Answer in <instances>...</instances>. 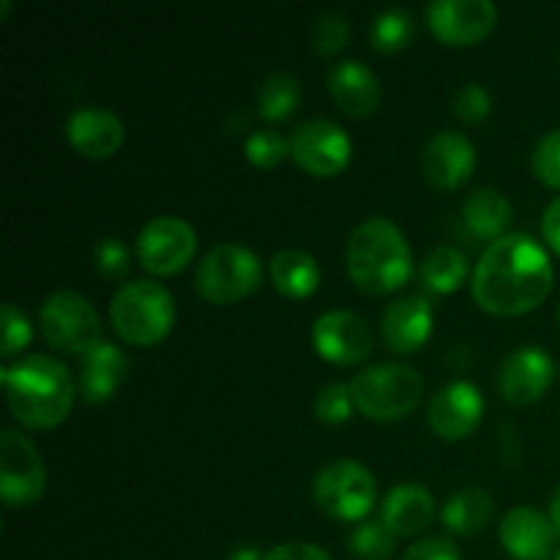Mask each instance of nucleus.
<instances>
[{"mask_svg":"<svg viewBox=\"0 0 560 560\" xmlns=\"http://www.w3.org/2000/svg\"><path fill=\"white\" fill-rule=\"evenodd\" d=\"M552 279L556 273L545 246L528 233H506L476 262L470 290L485 312L514 317L536 310L550 295Z\"/></svg>","mask_w":560,"mask_h":560,"instance_id":"obj_1","label":"nucleus"},{"mask_svg":"<svg viewBox=\"0 0 560 560\" xmlns=\"http://www.w3.org/2000/svg\"><path fill=\"white\" fill-rule=\"evenodd\" d=\"M5 402L14 419L31 430H52L69 416L77 386L69 370L49 355H25L3 370Z\"/></svg>","mask_w":560,"mask_h":560,"instance_id":"obj_2","label":"nucleus"},{"mask_svg":"<svg viewBox=\"0 0 560 560\" xmlns=\"http://www.w3.org/2000/svg\"><path fill=\"white\" fill-rule=\"evenodd\" d=\"M348 273L364 293L388 295L413 277V252L402 230L386 217L364 219L350 233Z\"/></svg>","mask_w":560,"mask_h":560,"instance_id":"obj_3","label":"nucleus"},{"mask_svg":"<svg viewBox=\"0 0 560 560\" xmlns=\"http://www.w3.org/2000/svg\"><path fill=\"white\" fill-rule=\"evenodd\" d=\"M109 320L115 334L137 348L162 342L175 320V301L162 284L151 279H135L113 295Z\"/></svg>","mask_w":560,"mask_h":560,"instance_id":"obj_4","label":"nucleus"},{"mask_svg":"<svg viewBox=\"0 0 560 560\" xmlns=\"http://www.w3.org/2000/svg\"><path fill=\"white\" fill-rule=\"evenodd\" d=\"M350 394L366 419H405L424 394V377L408 364H375L353 377Z\"/></svg>","mask_w":560,"mask_h":560,"instance_id":"obj_5","label":"nucleus"},{"mask_svg":"<svg viewBox=\"0 0 560 560\" xmlns=\"http://www.w3.org/2000/svg\"><path fill=\"white\" fill-rule=\"evenodd\" d=\"M262 266L255 252L235 241H224L202 255L195 273V288L211 304H233L255 293L260 284Z\"/></svg>","mask_w":560,"mask_h":560,"instance_id":"obj_6","label":"nucleus"},{"mask_svg":"<svg viewBox=\"0 0 560 560\" xmlns=\"http://www.w3.org/2000/svg\"><path fill=\"white\" fill-rule=\"evenodd\" d=\"M312 498L328 517L345 520V523H364L377 498L375 476L355 459H337L315 476Z\"/></svg>","mask_w":560,"mask_h":560,"instance_id":"obj_7","label":"nucleus"},{"mask_svg":"<svg viewBox=\"0 0 560 560\" xmlns=\"http://www.w3.org/2000/svg\"><path fill=\"white\" fill-rule=\"evenodd\" d=\"M42 334L55 350L85 355L102 345V320L85 295L58 290L42 306Z\"/></svg>","mask_w":560,"mask_h":560,"instance_id":"obj_8","label":"nucleus"},{"mask_svg":"<svg viewBox=\"0 0 560 560\" xmlns=\"http://www.w3.org/2000/svg\"><path fill=\"white\" fill-rule=\"evenodd\" d=\"M353 142L348 131L328 118H310L290 135V156L301 170L317 178H331L350 164Z\"/></svg>","mask_w":560,"mask_h":560,"instance_id":"obj_9","label":"nucleus"},{"mask_svg":"<svg viewBox=\"0 0 560 560\" xmlns=\"http://www.w3.org/2000/svg\"><path fill=\"white\" fill-rule=\"evenodd\" d=\"M47 490L42 454L25 435L0 432V495L5 506H33Z\"/></svg>","mask_w":560,"mask_h":560,"instance_id":"obj_10","label":"nucleus"},{"mask_svg":"<svg viewBox=\"0 0 560 560\" xmlns=\"http://www.w3.org/2000/svg\"><path fill=\"white\" fill-rule=\"evenodd\" d=\"M197 235L180 217H156L137 235V257L142 268L156 277H170L195 257Z\"/></svg>","mask_w":560,"mask_h":560,"instance_id":"obj_11","label":"nucleus"},{"mask_svg":"<svg viewBox=\"0 0 560 560\" xmlns=\"http://www.w3.org/2000/svg\"><path fill=\"white\" fill-rule=\"evenodd\" d=\"M427 22L438 42L448 47H468L495 27L498 9L490 0H435L427 9Z\"/></svg>","mask_w":560,"mask_h":560,"instance_id":"obj_12","label":"nucleus"},{"mask_svg":"<svg viewBox=\"0 0 560 560\" xmlns=\"http://www.w3.org/2000/svg\"><path fill=\"white\" fill-rule=\"evenodd\" d=\"M312 342L331 364H359L372 353V331L364 317L350 310L323 312L312 326Z\"/></svg>","mask_w":560,"mask_h":560,"instance_id":"obj_13","label":"nucleus"},{"mask_svg":"<svg viewBox=\"0 0 560 560\" xmlns=\"http://www.w3.org/2000/svg\"><path fill=\"white\" fill-rule=\"evenodd\" d=\"M556 364L539 345L514 348L498 366V392L512 405H530L550 388Z\"/></svg>","mask_w":560,"mask_h":560,"instance_id":"obj_14","label":"nucleus"},{"mask_svg":"<svg viewBox=\"0 0 560 560\" xmlns=\"http://www.w3.org/2000/svg\"><path fill=\"white\" fill-rule=\"evenodd\" d=\"M481 413H485V397L468 381H454L443 386L432 397L430 410H427L432 432L441 435L443 441H463V438H468L479 427Z\"/></svg>","mask_w":560,"mask_h":560,"instance_id":"obj_15","label":"nucleus"},{"mask_svg":"<svg viewBox=\"0 0 560 560\" xmlns=\"http://www.w3.org/2000/svg\"><path fill=\"white\" fill-rule=\"evenodd\" d=\"M476 167V148L463 131L443 129L427 140L421 151V170L427 180L441 189H457Z\"/></svg>","mask_w":560,"mask_h":560,"instance_id":"obj_16","label":"nucleus"},{"mask_svg":"<svg viewBox=\"0 0 560 560\" xmlns=\"http://www.w3.org/2000/svg\"><path fill=\"white\" fill-rule=\"evenodd\" d=\"M66 137L88 159H107L124 145V124L118 115L98 104L77 107L66 120Z\"/></svg>","mask_w":560,"mask_h":560,"instance_id":"obj_17","label":"nucleus"},{"mask_svg":"<svg viewBox=\"0 0 560 560\" xmlns=\"http://www.w3.org/2000/svg\"><path fill=\"white\" fill-rule=\"evenodd\" d=\"M498 536L509 556L517 560H547L556 547L558 530L547 514L530 506H517L503 517Z\"/></svg>","mask_w":560,"mask_h":560,"instance_id":"obj_18","label":"nucleus"},{"mask_svg":"<svg viewBox=\"0 0 560 560\" xmlns=\"http://www.w3.org/2000/svg\"><path fill=\"white\" fill-rule=\"evenodd\" d=\"M381 331L394 353H416L432 334V304L424 295H405L386 306Z\"/></svg>","mask_w":560,"mask_h":560,"instance_id":"obj_19","label":"nucleus"},{"mask_svg":"<svg viewBox=\"0 0 560 560\" xmlns=\"http://www.w3.org/2000/svg\"><path fill=\"white\" fill-rule=\"evenodd\" d=\"M328 93L348 115H372L381 107V80L361 60H339L328 71Z\"/></svg>","mask_w":560,"mask_h":560,"instance_id":"obj_20","label":"nucleus"},{"mask_svg":"<svg viewBox=\"0 0 560 560\" xmlns=\"http://www.w3.org/2000/svg\"><path fill=\"white\" fill-rule=\"evenodd\" d=\"M124 377H126L124 350L113 342H102L82 355L77 394L91 405L109 402V399L118 394Z\"/></svg>","mask_w":560,"mask_h":560,"instance_id":"obj_21","label":"nucleus"},{"mask_svg":"<svg viewBox=\"0 0 560 560\" xmlns=\"http://www.w3.org/2000/svg\"><path fill=\"white\" fill-rule=\"evenodd\" d=\"M435 517V498L427 487L399 485L386 492L381 506V520L394 536H416Z\"/></svg>","mask_w":560,"mask_h":560,"instance_id":"obj_22","label":"nucleus"},{"mask_svg":"<svg viewBox=\"0 0 560 560\" xmlns=\"http://www.w3.org/2000/svg\"><path fill=\"white\" fill-rule=\"evenodd\" d=\"M463 222L468 228L470 235L481 241H498L503 238V230L512 222V202L506 200V195L498 189H476L470 191L468 200L463 206Z\"/></svg>","mask_w":560,"mask_h":560,"instance_id":"obj_23","label":"nucleus"},{"mask_svg":"<svg viewBox=\"0 0 560 560\" xmlns=\"http://www.w3.org/2000/svg\"><path fill=\"white\" fill-rule=\"evenodd\" d=\"M273 288L288 299H306L320 284V268L310 252L301 249H282L268 262Z\"/></svg>","mask_w":560,"mask_h":560,"instance_id":"obj_24","label":"nucleus"},{"mask_svg":"<svg viewBox=\"0 0 560 560\" xmlns=\"http://www.w3.org/2000/svg\"><path fill=\"white\" fill-rule=\"evenodd\" d=\"M492 517V495L485 487H465L443 503L441 520L452 534H479Z\"/></svg>","mask_w":560,"mask_h":560,"instance_id":"obj_25","label":"nucleus"},{"mask_svg":"<svg viewBox=\"0 0 560 560\" xmlns=\"http://www.w3.org/2000/svg\"><path fill=\"white\" fill-rule=\"evenodd\" d=\"M465 277H468V257L457 246H435L419 262V279L430 293H454L465 282Z\"/></svg>","mask_w":560,"mask_h":560,"instance_id":"obj_26","label":"nucleus"},{"mask_svg":"<svg viewBox=\"0 0 560 560\" xmlns=\"http://www.w3.org/2000/svg\"><path fill=\"white\" fill-rule=\"evenodd\" d=\"M301 104V82L290 71H273L257 85L255 107L266 120H284Z\"/></svg>","mask_w":560,"mask_h":560,"instance_id":"obj_27","label":"nucleus"},{"mask_svg":"<svg viewBox=\"0 0 560 560\" xmlns=\"http://www.w3.org/2000/svg\"><path fill=\"white\" fill-rule=\"evenodd\" d=\"M348 550L355 560H388L394 556V534L383 520H364L350 530Z\"/></svg>","mask_w":560,"mask_h":560,"instance_id":"obj_28","label":"nucleus"},{"mask_svg":"<svg viewBox=\"0 0 560 560\" xmlns=\"http://www.w3.org/2000/svg\"><path fill=\"white\" fill-rule=\"evenodd\" d=\"M370 38L381 52H399L413 38V20L405 9H386L372 22Z\"/></svg>","mask_w":560,"mask_h":560,"instance_id":"obj_29","label":"nucleus"},{"mask_svg":"<svg viewBox=\"0 0 560 560\" xmlns=\"http://www.w3.org/2000/svg\"><path fill=\"white\" fill-rule=\"evenodd\" d=\"M244 151L255 167L271 170L290 153V140H284L277 129H257L246 137Z\"/></svg>","mask_w":560,"mask_h":560,"instance_id":"obj_30","label":"nucleus"},{"mask_svg":"<svg viewBox=\"0 0 560 560\" xmlns=\"http://www.w3.org/2000/svg\"><path fill=\"white\" fill-rule=\"evenodd\" d=\"M350 410H353V394L345 383H326L315 394V416L323 424H342L350 419Z\"/></svg>","mask_w":560,"mask_h":560,"instance_id":"obj_31","label":"nucleus"},{"mask_svg":"<svg viewBox=\"0 0 560 560\" xmlns=\"http://www.w3.org/2000/svg\"><path fill=\"white\" fill-rule=\"evenodd\" d=\"M530 164L541 184L560 189V129H552L550 135L541 137L539 145L534 148Z\"/></svg>","mask_w":560,"mask_h":560,"instance_id":"obj_32","label":"nucleus"},{"mask_svg":"<svg viewBox=\"0 0 560 560\" xmlns=\"http://www.w3.org/2000/svg\"><path fill=\"white\" fill-rule=\"evenodd\" d=\"M350 25L345 16L339 14H323L317 16L315 27H312V44L320 55H334L348 44Z\"/></svg>","mask_w":560,"mask_h":560,"instance_id":"obj_33","label":"nucleus"},{"mask_svg":"<svg viewBox=\"0 0 560 560\" xmlns=\"http://www.w3.org/2000/svg\"><path fill=\"white\" fill-rule=\"evenodd\" d=\"M490 109L492 96L487 91V85H481V82H468V85H463L454 93V113H457V118L468 120V124L485 120L490 115Z\"/></svg>","mask_w":560,"mask_h":560,"instance_id":"obj_34","label":"nucleus"},{"mask_svg":"<svg viewBox=\"0 0 560 560\" xmlns=\"http://www.w3.org/2000/svg\"><path fill=\"white\" fill-rule=\"evenodd\" d=\"M3 348H0V355L3 359H11V355L20 353L27 342H31L33 331H31V323L27 317L22 315V310L11 301L3 304Z\"/></svg>","mask_w":560,"mask_h":560,"instance_id":"obj_35","label":"nucleus"},{"mask_svg":"<svg viewBox=\"0 0 560 560\" xmlns=\"http://www.w3.org/2000/svg\"><path fill=\"white\" fill-rule=\"evenodd\" d=\"M93 262L102 277L118 279L129 271V246L120 238H102L93 249Z\"/></svg>","mask_w":560,"mask_h":560,"instance_id":"obj_36","label":"nucleus"},{"mask_svg":"<svg viewBox=\"0 0 560 560\" xmlns=\"http://www.w3.org/2000/svg\"><path fill=\"white\" fill-rule=\"evenodd\" d=\"M402 560H463V556L454 547V541L443 539V536H427V539L408 547Z\"/></svg>","mask_w":560,"mask_h":560,"instance_id":"obj_37","label":"nucleus"},{"mask_svg":"<svg viewBox=\"0 0 560 560\" xmlns=\"http://www.w3.org/2000/svg\"><path fill=\"white\" fill-rule=\"evenodd\" d=\"M262 560H331L317 545H279L266 552Z\"/></svg>","mask_w":560,"mask_h":560,"instance_id":"obj_38","label":"nucleus"},{"mask_svg":"<svg viewBox=\"0 0 560 560\" xmlns=\"http://www.w3.org/2000/svg\"><path fill=\"white\" fill-rule=\"evenodd\" d=\"M541 230H545V241L552 252L560 255V197L547 206L545 219H541Z\"/></svg>","mask_w":560,"mask_h":560,"instance_id":"obj_39","label":"nucleus"},{"mask_svg":"<svg viewBox=\"0 0 560 560\" xmlns=\"http://www.w3.org/2000/svg\"><path fill=\"white\" fill-rule=\"evenodd\" d=\"M228 560H262V556H260V550H257V547L241 545V547H235L233 552H230Z\"/></svg>","mask_w":560,"mask_h":560,"instance_id":"obj_40","label":"nucleus"},{"mask_svg":"<svg viewBox=\"0 0 560 560\" xmlns=\"http://www.w3.org/2000/svg\"><path fill=\"white\" fill-rule=\"evenodd\" d=\"M550 523L556 525V530L560 536V490L552 495V501H550Z\"/></svg>","mask_w":560,"mask_h":560,"instance_id":"obj_41","label":"nucleus"},{"mask_svg":"<svg viewBox=\"0 0 560 560\" xmlns=\"http://www.w3.org/2000/svg\"><path fill=\"white\" fill-rule=\"evenodd\" d=\"M558 323H560V310H558Z\"/></svg>","mask_w":560,"mask_h":560,"instance_id":"obj_42","label":"nucleus"},{"mask_svg":"<svg viewBox=\"0 0 560 560\" xmlns=\"http://www.w3.org/2000/svg\"><path fill=\"white\" fill-rule=\"evenodd\" d=\"M556 560H560V552H558V558H556Z\"/></svg>","mask_w":560,"mask_h":560,"instance_id":"obj_43","label":"nucleus"}]
</instances>
